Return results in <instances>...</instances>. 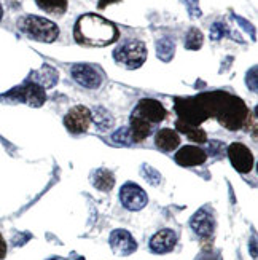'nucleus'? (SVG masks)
I'll return each instance as SVG.
<instances>
[{"label": "nucleus", "instance_id": "1", "mask_svg": "<svg viewBox=\"0 0 258 260\" xmlns=\"http://www.w3.org/2000/svg\"><path fill=\"white\" fill-rule=\"evenodd\" d=\"M120 37L118 27L102 16L88 13L78 18L73 27V39L83 47H107Z\"/></svg>", "mask_w": 258, "mask_h": 260}, {"label": "nucleus", "instance_id": "2", "mask_svg": "<svg viewBox=\"0 0 258 260\" xmlns=\"http://www.w3.org/2000/svg\"><path fill=\"white\" fill-rule=\"evenodd\" d=\"M212 117H215L222 126L227 129L236 131L242 128L245 118L249 117V109L244 101L223 91L209 93Z\"/></svg>", "mask_w": 258, "mask_h": 260}, {"label": "nucleus", "instance_id": "3", "mask_svg": "<svg viewBox=\"0 0 258 260\" xmlns=\"http://www.w3.org/2000/svg\"><path fill=\"white\" fill-rule=\"evenodd\" d=\"M175 112L180 121H185L188 125L199 126L204 120L212 117L207 93H203L195 98L175 99Z\"/></svg>", "mask_w": 258, "mask_h": 260}, {"label": "nucleus", "instance_id": "4", "mask_svg": "<svg viewBox=\"0 0 258 260\" xmlns=\"http://www.w3.org/2000/svg\"><path fill=\"white\" fill-rule=\"evenodd\" d=\"M18 27L22 34L32 40H37L42 43H51L59 37V27L54 24L53 21L35 16V15H27L22 16L18 21Z\"/></svg>", "mask_w": 258, "mask_h": 260}, {"label": "nucleus", "instance_id": "5", "mask_svg": "<svg viewBox=\"0 0 258 260\" xmlns=\"http://www.w3.org/2000/svg\"><path fill=\"white\" fill-rule=\"evenodd\" d=\"M114 59L125 69H139L147 59V47L140 40H128L115 48Z\"/></svg>", "mask_w": 258, "mask_h": 260}, {"label": "nucleus", "instance_id": "6", "mask_svg": "<svg viewBox=\"0 0 258 260\" xmlns=\"http://www.w3.org/2000/svg\"><path fill=\"white\" fill-rule=\"evenodd\" d=\"M4 103H24L30 107H42L47 101V93L45 89L33 83V82H26L24 85L16 86L13 89H10L8 93L2 96Z\"/></svg>", "mask_w": 258, "mask_h": 260}, {"label": "nucleus", "instance_id": "7", "mask_svg": "<svg viewBox=\"0 0 258 260\" xmlns=\"http://www.w3.org/2000/svg\"><path fill=\"white\" fill-rule=\"evenodd\" d=\"M120 201L128 211H140L147 206L149 197L145 190L134 182H126L120 190Z\"/></svg>", "mask_w": 258, "mask_h": 260}, {"label": "nucleus", "instance_id": "8", "mask_svg": "<svg viewBox=\"0 0 258 260\" xmlns=\"http://www.w3.org/2000/svg\"><path fill=\"white\" fill-rule=\"evenodd\" d=\"M64 125L72 134H83L91 125V110L85 106L72 107L64 117Z\"/></svg>", "mask_w": 258, "mask_h": 260}, {"label": "nucleus", "instance_id": "9", "mask_svg": "<svg viewBox=\"0 0 258 260\" xmlns=\"http://www.w3.org/2000/svg\"><path fill=\"white\" fill-rule=\"evenodd\" d=\"M132 117L142 118L145 121H149L150 125H155V123H161L166 118V109L160 101L147 98L139 101V104L132 112Z\"/></svg>", "mask_w": 258, "mask_h": 260}, {"label": "nucleus", "instance_id": "10", "mask_svg": "<svg viewBox=\"0 0 258 260\" xmlns=\"http://www.w3.org/2000/svg\"><path fill=\"white\" fill-rule=\"evenodd\" d=\"M70 75L78 85L88 89H96L102 85V74H100L94 66L73 64L70 69Z\"/></svg>", "mask_w": 258, "mask_h": 260}, {"label": "nucleus", "instance_id": "11", "mask_svg": "<svg viewBox=\"0 0 258 260\" xmlns=\"http://www.w3.org/2000/svg\"><path fill=\"white\" fill-rule=\"evenodd\" d=\"M228 158L233 165V168L236 169L241 174H247L252 171L253 168V155L247 145H244L241 142H234L228 147Z\"/></svg>", "mask_w": 258, "mask_h": 260}, {"label": "nucleus", "instance_id": "12", "mask_svg": "<svg viewBox=\"0 0 258 260\" xmlns=\"http://www.w3.org/2000/svg\"><path fill=\"white\" fill-rule=\"evenodd\" d=\"M108 243H110L112 251L117 255L126 257L137 251V241L132 238V235L128 230H123V229H117L112 232Z\"/></svg>", "mask_w": 258, "mask_h": 260}, {"label": "nucleus", "instance_id": "13", "mask_svg": "<svg viewBox=\"0 0 258 260\" xmlns=\"http://www.w3.org/2000/svg\"><path fill=\"white\" fill-rule=\"evenodd\" d=\"M190 227L192 230L201 236V238H210L214 235V229H215V220L214 216L207 211V209H199L193 214L192 220H190Z\"/></svg>", "mask_w": 258, "mask_h": 260}, {"label": "nucleus", "instance_id": "14", "mask_svg": "<svg viewBox=\"0 0 258 260\" xmlns=\"http://www.w3.org/2000/svg\"><path fill=\"white\" fill-rule=\"evenodd\" d=\"M177 244V235L171 229H163L156 232L150 240V249L155 254L171 252Z\"/></svg>", "mask_w": 258, "mask_h": 260}, {"label": "nucleus", "instance_id": "15", "mask_svg": "<svg viewBox=\"0 0 258 260\" xmlns=\"http://www.w3.org/2000/svg\"><path fill=\"white\" fill-rule=\"evenodd\" d=\"M207 160V153L195 145H185L175 153V161L180 166H199Z\"/></svg>", "mask_w": 258, "mask_h": 260}, {"label": "nucleus", "instance_id": "16", "mask_svg": "<svg viewBox=\"0 0 258 260\" xmlns=\"http://www.w3.org/2000/svg\"><path fill=\"white\" fill-rule=\"evenodd\" d=\"M155 144L158 149H161L164 152H172L180 145V136H178L177 131H174L171 128H163L156 133Z\"/></svg>", "mask_w": 258, "mask_h": 260}, {"label": "nucleus", "instance_id": "17", "mask_svg": "<svg viewBox=\"0 0 258 260\" xmlns=\"http://www.w3.org/2000/svg\"><path fill=\"white\" fill-rule=\"evenodd\" d=\"M30 78L33 80V83L40 85V86L45 89V88H53L56 83H58V80H59V74L56 72L54 67H51V66H43L40 71L33 72V74L30 75Z\"/></svg>", "mask_w": 258, "mask_h": 260}, {"label": "nucleus", "instance_id": "18", "mask_svg": "<svg viewBox=\"0 0 258 260\" xmlns=\"http://www.w3.org/2000/svg\"><path fill=\"white\" fill-rule=\"evenodd\" d=\"M91 182L100 191H110L115 185V176L108 169L100 168L91 174Z\"/></svg>", "mask_w": 258, "mask_h": 260}, {"label": "nucleus", "instance_id": "19", "mask_svg": "<svg viewBox=\"0 0 258 260\" xmlns=\"http://www.w3.org/2000/svg\"><path fill=\"white\" fill-rule=\"evenodd\" d=\"M129 131H131L132 142H142V141H145L152 134V125H150L149 121H145L142 118H137V117L131 115Z\"/></svg>", "mask_w": 258, "mask_h": 260}, {"label": "nucleus", "instance_id": "20", "mask_svg": "<svg viewBox=\"0 0 258 260\" xmlns=\"http://www.w3.org/2000/svg\"><path fill=\"white\" fill-rule=\"evenodd\" d=\"M175 128H177L178 133L187 134V138H188V139H192L193 142L203 144V142H206V139H207L204 129H201L199 126H195V125H188V123H185V121L177 120Z\"/></svg>", "mask_w": 258, "mask_h": 260}, {"label": "nucleus", "instance_id": "21", "mask_svg": "<svg viewBox=\"0 0 258 260\" xmlns=\"http://www.w3.org/2000/svg\"><path fill=\"white\" fill-rule=\"evenodd\" d=\"M35 4L45 13L61 16L67 10V0H35Z\"/></svg>", "mask_w": 258, "mask_h": 260}, {"label": "nucleus", "instance_id": "22", "mask_svg": "<svg viewBox=\"0 0 258 260\" xmlns=\"http://www.w3.org/2000/svg\"><path fill=\"white\" fill-rule=\"evenodd\" d=\"M91 121H94V125L100 131H105V129H108L112 125H114V117H112L105 109L97 107L91 114Z\"/></svg>", "mask_w": 258, "mask_h": 260}, {"label": "nucleus", "instance_id": "23", "mask_svg": "<svg viewBox=\"0 0 258 260\" xmlns=\"http://www.w3.org/2000/svg\"><path fill=\"white\" fill-rule=\"evenodd\" d=\"M156 53L163 61H171L175 53V43L171 39H161L156 43Z\"/></svg>", "mask_w": 258, "mask_h": 260}, {"label": "nucleus", "instance_id": "24", "mask_svg": "<svg viewBox=\"0 0 258 260\" xmlns=\"http://www.w3.org/2000/svg\"><path fill=\"white\" fill-rule=\"evenodd\" d=\"M203 40H204L203 32L196 27H192L185 37V47L188 50H199L201 47H203Z\"/></svg>", "mask_w": 258, "mask_h": 260}, {"label": "nucleus", "instance_id": "25", "mask_svg": "<svg viewBox=\"0 0 258 260\" xmlns=\"http://www.w3.org/2000/svg\"><path fill=\"white\" fill-rule=\"evenodd\" d=\"M142 176L147 179L152 185H158L160 180H161V174L156 171V169H153L152 166H149V165L142 166Z\"/></svg>", "mask_w": 258, "mask_h": 260}, {"label": "nucleus", "instance_id": "26", "mask_svg": "<svg viewBox=\"0 0 258 260\" xmlns=\"http://www.w3.org/2000/svg\"><path fill=\"white\" fill-rule=\"evenodd\" d=\"M112 139H114L117 144H123V145H129L132 142L129 128H120L114 136H112Z\"/></svg>", "mask_w": 258, "mask_h": 260}, {"label": "nucleus", "instance_id": "27", "mask_svg": "<svg viewBox=\"0 0 258 260\" xmlns=\"http://www.w3.org/2000/svg\"><path fill=\"white\" fill-rule=\"evenodd\" d=\"M185 4L187 10L190 11V15L195 16V18H199L201 16V10H199V2L198 0H182Z\"/></svg>", "mask_w": 258, "mask_h": 260}, {"label": "nucleus", "instance_id": "28", "mask_svg": "<svg viewBox=\"0 0 258 260\" xmlns=\"http://www.w3.org/2000/svg\"><path fill=\"white\" fill-rule=\"evenodd\" d=\"M195 260H222V257L218 254H215V252L209 251V249H204Z\"/></svg>", "mask_w": 258, "mask_h": 260}, {"label": "nucleus", "instance_id": "29", "mask_svg": "<svg viewBox=\"0 0 258 260\" xmlns=\"http://www.w3.org/2000/svg\"><path fill=\"white\" fill-rule=\"evenodd\" d=\"M5 255H7V243L4 240V236L0 235V260H2Z\"/></svg>", "mask_w": 258, "mask_h": 260}, {"label": "nucleus", "instance_id": "30", "mask_svg": "<svg viewBox=\"0 0 258 260\" xmlns=\"http://www.w3.org/2000/svg\"><path fill=\"white\" fill-rule=\"evenodd\" d=\"M114 2H120V0H99V8H105L108 4H114Z\"/></svg>", "mask_w": 258, "mask_h": 260}, {"label": "nucleus", "instance_id": "31", "mask_svg": "<svg viewBox=\"0 0 258 260\" xmlns=\"http://www.w3.org/2000/svg\"><path fill=\"white\" fill-rule=\"evenodd\" d=\"M2 16H4V10H2V5H0V21H2Z\"/></svg>", "mask_w": 258, "mask_h": 260}, {"label": "nucleus", "instance_id": "32", "mask_svg": "<svg viewBox=\"0 0 258 260\" xmlns=\"http://www.w3.org/2000/svg\"><path fill=\"white\" fill-rule=\"evenodd\" d=\"M75 260H85L83 257H78V258H75Z\"/></svg>", "mask_w": 258, "mask_h": 260}, {"label": "nucleus", "instance_id": "33", "mask_svg": "<svg viewBox=\"0 0 258 260\" xmlns=\"http://www.w3.org/2000/svg\"><path fill=\"white\" fill-rule=\"evenodd\" d=\"M48 260H59V258H54V257H53V258H48Z\"/></svg>", "mask_w": 258, "mask_h": 260}]
</instances>
